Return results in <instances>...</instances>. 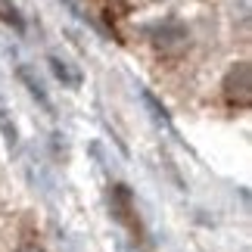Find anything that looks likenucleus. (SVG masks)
<instances>
[{"instance_id":"1","label":"nucleus","mask_w":252,"mask_h":252,"mask_svg":"<svg viewBox=\"0 0 252 252\" xmlns=\"http://www.w3.org/2000/svg\"><path fill=\"white\" fill-rule=\"evenodd\" d=\"M221 96H224L227 106L234 109H246L252 103V69L246 60H240L237 65H230L224 81H221Z\"/></svg>"},{"instance_id":"2","label":"nucleus","mask_w":252,"mask_h":252,"mask_svg":"<svg viewBox=\"0 0 252 252\" xmlns=\"http://www.w3.org/2000/svg\"><path fill=\"white\" fill-rule=\"evenodd\" d=\"M50 69L65 87H81V72L75 69L69 60H60V56H50Z\"/></svg>"},{"instance_id":"3","label":"nucleus","mask_w":252,"mask_h":252,"mask_svg":"<svg viewBox=\"0 0 252 252\" xmlns=\"http://www.w3.org/2000/svg\"><path fill=\"white\" fill-rule=\"evenodd\" d=\"M19 78L25 81V87H28V94H32V96H37V100L44 103V109H50V100H47V94H44V87H41V81H37V78H32V69H28V65H22V69H19Z\"/></svg>"},{"instance_id":"4","label":"nucleus","mask_w":252,"mask_h":252,"mask_svg":"<svg viewBox=\"0 0 252 252\" xmlns=\"http://www.w3.org/2000/svg\"><path fill=\"white\" fill-rule=\"evenodd\" d=\"M0 19H3L6 25H13V28H22V19H19L16 6L9 3V0H0Z\"/></svg>"},{"instance_id":"5","label":"nucleus","mask_w":252,"mask_h":252,"mask_svg":"<svg viewBox=\"0 0 252 252\" xmlns=\"http://www.w3.org/2000/svg\"><path fill=\"white\" fill-rule=\"evenodd\" d=\"M16 252H44L41 246H34V243H25V246H19Z\"/></svg>"}]
</instances>
